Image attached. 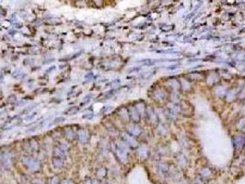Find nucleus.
I'll list each match as a JSON object with an SVG mask.
<instances>
[{"mask_svg":"<svg viewBox=\"0 0 245 184\" xmlns=\"http://www.w3.org/2000/svg\"><path fill=\"white\" fill-rule=\"evenodd\" d=\"M20 160H21L22 164H23L27 168H29V170H30L37 171L41 168V163L37 159L33 158L32 157H30V156H28V155L22 156Z\"/></svg>","mask_w":245,"mask_h":184,"instance_id":"obj_1","label":"nucleus"},{"mask_svg":"<svg viewBox=\"0 0 245 184\" xmlns=\"http://www.w3.org/2000/svg\"><path fill=\"white\" fill-rule=\"evenodd\" d=\"M53 157H57V158H60L62 160H65L67 157L66 151L63 150L59 147H55V148L53 149Z\"/></svg>","mask_w":245,"mask_h":184,"instance_id":"obj_2","label":"nucleus"},{"mask_svg":"<svg viewBox=\"0 0 245 184\" xmlns=\"http://www.w3.org/2000/svg\"><path fill=\"white\" fill-rule=\"evenodd\" d=\"M116 155L121 161H125L126 158V149L124 144H118L116 148Z\"/></svg>","mask_w":245,"mask_h":184,"instance_id":"obj_3","label":"nucleus"},{"mask_svg":"<svg viewBox=\"0 0 245 184\" xmlns=\"http://www.w3.org/2000/svg\"><path fill=\"white\" fill-rule=\"evenodd\" d=\"M76 136H78V139L80 143H86L87 140H88V138H89V134L87 133V131H85V130H79V131L78 132V134H76Z\"/></svg>","mask_w":245,"mask_h":184,"instance_id":"obj_4","label":"nucleus"},{"mask_svg":"<svg viewBox=\"0 0 245 184\" xmlns=\"http://www.w3.org/2000/svg\"><path fill=\"white\" fill-rule=\"evenodd\" d=\"M52 165H53V168H55V170H61V168L64 167V160L57 158V157H53Z\"/></svg>","mask_w":245,"mask_h":184,"instance_id":"obj_5","label":"nucleus"},{"mask_svg":"<svg viewBox=\"0 0 245 184\" xmlns=\"http://www.w3.org/2000/svg\"><path fill=\"white\" fill-rule=\"evenodd\" d=\"M64 135L67 140H69V141L73 140L74 137H75V134H74L73 129H71L70 127L65 128L64 129Z\"/></svg>","mask_w":245,"mask_h":184,"instance_id":"obj_6","label":"nucleus"},{"mask_svg":"<svg viewBox=\"0 0 245 184\" xmlns=\"http://www.w3.org/2000/svg\"><path fill=\"white\" fill-rule=\"evenodd\" d=\"M122 138H124V140L125 141V143H127L129 145H131V147H135L136 145V142L135 141V139L132 136H130L126 134H122Z\"/></svg>","mask_w":245,"mask_h":184,"instance_id":"obj_7","label":"nucleus"},{"mask_svg":"<svg viewBox=\"0 0 245 184\" xmlns=\"http://www.w3.org/2000/svg\"><path fill=\"white\" fill-rule=\"evenodd\" d=\"M129 113H130V116H131V119L134 121H139V114L136 112L135 109L130 108L129 109Z\"/></svg>","mask_w":245,"mask_h":184,"instance_id":"obj_8","label":"nucleus"},{"mask_svg":"<svg viewBox=\"0 0 245 184\" xmlns=\"http://www.w3.org/2000/svg\"><path fill=\"white\" fill-rule=\"evenodd\" d=\"M128 132L131 134L132 135H138L140 134V128H138L135 125H131L128 127Z\"/></svg>","mask_w":245,"mask_h":184,"instance_id":"obj_9","label":"nucleus"},{"mask_svg":"<svg viewBox=\"0 0 245 184\" xmlns=\"http://www.w3.org/2000/svg\"><path fill=\"white\" fill-rule=\"evenodd\" d=\"M106 175V170L104 167H99L98 171H97V177L99 178V179H102L105 177Z\"/></svg>","mask_w":245,"mask_h":184,"instance_id":"obj_10","label":"nucleus"},{"mask_svg":"<svg viewBox=\"0 0 245 184\" xmlns=\"http://www.w3.org/2000/svg\"><path fill=\"white\" fill-rule=\"evenodd\" d=\"M79 107H76V106H74V107H71V108H69L68 109L66 112H65V114H68V115H72V114H76V112L79 111Z\"/></svg>","mask_w":245,"mask_h":184,"instance_id":"obj_11","label":"nucleus"},{"mask_svg":"<svg viewBox=\"0 0 245 184\" xmlns=\"http://www.w3.org/2000/svg\"><path fill=\"white\" fill-rule=\"evenodd\" d=\"M59 147L62 148V149L65 150V151H68V149L70 148V145H69V144H67V143L61 142V143H60V145H59Z\"/></svg>","mask_w":245,"mask_h":184,"instance_id":"obj_12","label":"nucleus"},{"mask_svg":"<svg viewBox=\"0 0 245 184\" xmlns=\"http://www.w3.org/2000/svg\"><path fill=\"white\" fill-rule=\"evenodd\" d=\"M49 184H60V180L57 177H52L49 180Z\"/></svg>","mask_w":245,"mask_h":184,"instance_id":"obj_13","label":"nucleus"},{"mask_svg":"<svg viewBox=\"0 0 245 184\" xmlns=\"http://www.w3.org/2000/svg\"><path fill=\"white\" fill-rule=\"evenodd\" d=\"M32 184H43V181L41 179H39V178H35V179L32 180Z\"/></svg>","mask_w":245,"mask_h":184,"instance_id":"obj_14","label":"nucleus"},{"mask_svg":"<svg viewBox=\"0 0 245 184\" xmlns=\"http://www.w3.org/2000/svg\"><path fill=\"white\" fill-rule=\"evenodd\" d=\"M60 184H74V182L70 180H64L60 182Z\"/></svg>","mask_w":245,"mask_h":184,"instance_id":"obj_15","label":"nucleus"},{"mask_svg":"<svg viewBox=\"0 0 245 184\" xmlns=\"http://www.w3.org/2000/svg\"><path fill=\"white\" fill-rule=\"evenodd\" d=\"M36 115V113H32V115H30V116H27L26 118H25V121H30V120H32L34 116Z\"/></svg>","mask_w":245,"mask_h":184,"instance_id":"obj_16","label":"nucleus"},{"mask_svg":"<svg viewBox=\"0 0 245 184\" xmlns=\"http://www.w3.org/2000/svg\"><path fill=\"white\" fill-rule=\"evenodd\" d=\"M84 184H92V180H90L89 179H88V180H86V181Z\"/></svg>","mask_w":245,"mask_h":184,"instance_id":"obj_17","label":"nucleus"},{"mask_svg":"<svg viewBox=\"0 0 245 184\" xmlns=\"http://www.w3.org/2000/svg\"><path fill=\"white\" fill-rule=\"evenodd\" d=\"M3 158H4V157H3V155H2V153L0 152V160L2 161V160H3Z\"/></svg>","mask_w":245,"mask_h":184,"instance_id":"obj_18","label":"nucleus"},{"mask_svg":"<svg viewBox=\"0 0 245 184\" xmlns=\"http://www.w3.org/2000/svg\"><path fill=\"white\" fill-rule=\"evenodd\" d=\"M92 184H99L98 180H92Z\"/></svg>","mask_w":245,"mask_h":184,"instance_id":"obj_19","label":"nucleus"},{"mask_svg":"<svg viewBox=\"0 0 245 184\" xmlns=\"http://www.w3.org/2000/svg\"><path fill=\"white\" fill-rule=\"evenodd\" d=\"M194 184H202V183H201L200 181H199V180H196V181H195V182Z\"/></svg>","mask_w":245,"mask_h":184,"instance_id":"obj_20","label":"nucleus"}]
</instances>
